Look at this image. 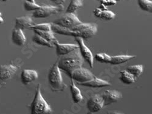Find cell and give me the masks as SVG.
Masks as SVG:
<instances>
[{"label":"cell","instance_id":"cell-1","mask_svg":"<svg viewBox=\"0 0 152 114\" xmlns=\"http://www.w3.org/2000/svg\"><path fill=\"white\" fill-rule=\"evenodd\" d=\"M57 62V66L60 70L64 72L69 77L75 69L82 67L83 59L77 48L69 54L61 56Z\"/></svg>","mask_w":152,"mask_h":114},{"label":"cell","instance_id":"cell-2","mask_svg":"<svg viewBox=\"0 0 152 114\" xmlns=\"http://www.w3.org/2000/svg\"><path fill=\"white\" fill-rule=\"evenodd\" d=\"M50 24H51V30L53 32L66 36H72L74 37L79 36L82 38L83 39H88L92 38L97 32V25L94 23H93L92 26L90 28L80 31L72 30L67 28L60 27L53 23H50Z\"/></svg>","mask_w":152,"mask_h":114},{"label":"cell","instance_id":"cell-3","mask_svg":"<svg viewBox=\"0 0 152 114\" xmlns=\"http://www.w3.org/2000/svg\"><path fill=\"white\" fill-rule=\"evenodd\" d=\"M48 80L50 89L54 92H61L66 89V85L63 81L61 70L57 66V62L50 69Z\"/></svg>","mask_w":152,"mask_h":114},{"label":"cell","instance_id":"cell-4","mask_svg":"<svg viewBox=\"0 0 152 114\" xmlns=\"http://www.w3.org/2000/svg\"><path fill=\"white\" fill-rule=\"evenodd\" d=\"M31 113H50L53 110L44 99L42 92L41 86L39 84L37 86L34 99L31 105Z\"/></svg>","mask_w":152,"mask_h":114},{"label":"cell","instance_id":"cell-5","mask_svg":"<svg viewBox=\"0 0 152 114\" xmlns=\"http://www.w3.org/2000/svg\"><path fill=\"white\" fill-rule=\"evenodd\" d=\"M82 23L74 13H66L60 18L54 20L52 23L58 25L60 27L71 29Z\"/></svg>","mask_w":152,"mask_h":114},{"label":"cell","instance_id":"cell-6","mask_svg":"<svg viewBox=\"0 0 152 114\" xmlns=\"http://www.w3.org/2000/svg\"><path fill=\"white\" fill-rule=\"evenodd\" d=\"M64 9V6L62 4L58 6H43L39 9L34 10L32 14V17L36 18H44L50 17L52 15L57 14Z\"/></svg>","mask_w":152,"mask_h":114},{"label":"cell","instance_id":"cell-7","mask_svg":"<svg viewBox=\"0 0 152 114\" xmlns=\"http://www.w3.org/2000/svg\"><path fill=\"white\" fill-rule=\"evenodd\" d=\"M70 77L78 83H82L92 80L95 77V75L90 70L81 67L74 70Z\"/></svg>","mask_w":152,"mask_h":114},{"label":"cell","instance_id":"cell-8","mask_svg":"<svg viewBox=\"0 0 152 114\" xmlns=\"http://www.w3.org/2000/svg\"><path fill=\"white\" fill-rule=\"evenodd\" d=\"M75 40L78 43L80 52L83 60H85L88 63V65H90V68H93L94 57L91 51L90 50V49L86 46L82 38L77 36L75 37Z\"/></svg>","mask_w":152,"mask_h":114},{"label":"cell","instance_id":"cell-9","mask_svg":"<svg viewBox=\"0 0 152 114\" xmlns=\"http://www.w3.org/2000/svg\"><path fill=\"white\" fill-rule=\"evenodd\" d=\"M104 106V99L101 95L96 94L92 96L86 103V107L90 112L96 113L100 111Z\"/></svg>","mask_w":152,"mask_h":114},{"label":"cell","instance_id":"cell-10","mask_svg":"<svg viewBox=\"0 0 152 114\" xmlns=\"http://www.w3.org/2000/svg\"><path fill=\"white\" fill-rule=\"evenodd\" d=\"M17 70V68L14 65H0V86L12 78Z\"/></svg>","mask_w":152,"mask_h":114},{"label":"cell","instance_id":"cell-11","mask_svg":"<svg viewBox=\"0 0 152 114\" xmlns=\"http://www.w3.org/2000/svg\"><path fill=\"white\" fill-rule=\"evenodd\" d=\"M102 97L105 106L117 102L122 98V94L117 90H107L102 95Z\"/></svg>","mask_w":152,"mask_h":114},{"label":"cell","instance_id":"cell-12","mask_svg":"<svg viewBox=\"0 0 152 114\" xmlns=\"http://www.w3.org/2000/svg\"><path fill=\"white\" fill-rule=\"evenodd\" d=\"M53 44L56 48V54L58 56L65 55L72 52L75 49L79 48V46L74 44H61L57 40Z\"/></svg>","mask_w":152,"mask_h":114},{"label":"cell","instance_id":"cell-13","mask_svg":"<svg viewBox=\"0 0 152 114\" xmlns=\"http://www.w3.org/2000/svg\"><path fill=\"white\" fill-rule=\"evenodd\" d=\"M35 24L32 17L29 16H24L16 18L15 28L20 29L22 30L31 29Z\"/></svg>","mask_w":152,"mask_h":114},{"label":"cell","instance_id":"cell-14","mask_svg":"<svg viewBox=\"0 0 152 114\" xmlns=\"http://www.w3.org/2000/svg\"><path fill=\"white\" fill-rule=\"evenodd\" d=\"M39 78V74L36 70L31 69H24L21 74V80L25 85L29 84L35 81Z\"/></svg>","mask_w":152,"mask_h":114},{"label":"cell","instance_id":"cell-15","mask_svg":"<svg viewBox=\"0 0 152 114\" xmlns=\"http://www.w3.org/2000/svg\"><path fill=\"white\" fill-rule=\"evenodd\" d=\"M12 40L15 45L21 46L26 43V39L21 29L14 28L12 33Z\"/></svg>","mask_w":152,"mask_h":114},{"label":"cell","instance_id":"cell-16","mask_svg":"<svg viewBox=\"0 0 152 114\" xmlns=\"http://www.w3.org/2000/svg\"><path fill=\"white\" fill-rule=\"evenodd\" d=\"M78 84L84 86H87V87H93V88H100V87H104L111 86V84L108 81L97 78L96 77H95L94 78H93L90 81H88L85 83H78Z\"/></svg>","mask_w":152,"mask_h":114},{"label":"cell","instance_id":"cell-17","mask_svg":"<svg viewBox=\"0 0 152 114\" xmlns=\"http://www.w3.org/2000/svg\"><path fill=\"white\" fill-rule=\"evenodd\" d=\"M94 14L96 17L106 21L111 20L116 17V14L112 11L108 10L107 9L102 10L99 7L96 8L94 10Z\"/></svg>","mask_w":152,"mask_h":114},{"label":"cell","instance_id":"cell-18","mask_svg":"<svg viewBox=\"0 0 152 114\" xmlns=\"http://www.w3.org/2000/svg\"><path fill=\"white\" fill-rule=\"evenodd\" d=\"M70 91L72 98L75 103H79L83 99V96L79 89L75 85L74 80L72 79L70 86Z\"/></svg>","mask_w":152,"mask_h":114},{"label":"cell","instance_id":"cell-19","mask_svg":"<svg viewBox=\"0 0 152 114\" xmlns=\"http://www.w3.org/2000/svg\"><path fill=\"white\" fill-rule=\"evenodd\" d=\"M135 55H117L111 57L110 63L112 65H119L135 58Z\"/></svg>","mask_w":152,"mask_h":114},{"label":"cell","instance_id":"cell-20","mask_svg":"<svg viewBox=\"0 0 152 114\" xmlns=\"http://www.w3.org/2000/svg\"><path fill=\"white\" fill-rule=\"evenodd\" d=\"M120 74L121 75L119 79L122 83H124L125 84L129 85L133 84L136 81V79L134 78L133 76L126 70L121 71Z\"/></svg>","mask_w":152,"mask_h":114},{"label":"cell","instance_id":"cell-21","mask_svg":"<svg viewBox=\"0 0 152 114\" xmlns=\"http://www.w3.org/2000/svg\"><path fill=\"white\" fill-rule=\"evenodd\" d=\"M143 69L144 67L142 65H133L126 68V70L131 73L136 80L142 73Z\"/></svg>","mask_w":152,"mask_h":114},{"label":"cell","instance_id":"cell-22","mask_svg":"<svg viewBox=\"0 0 152 114\" xmlns=\"http://www.w3.org/2000/svg\"><path fill=\"white\" fill-rule=\"evenodd\" d=\"M34 31L35 33H37L38 35H39L42 37H43V38L48 41L49 42L54 43L57 40L56 38V37L54 36L53 34V32L52 30L50 31H42V30H33Z\"/></svg>","mask_w":152,"mask_h":114},{"label":"cell","instance_id":"cell-23","mask_svg":"<svg viewBox=\"0 0 152 114\" xmlns=\"http://www.w3.org/2000/svg\"><path fill=\"white\" fill-rule=\"evenodd\" d=\"M83 5V0H71L69 4L66 13H74V12L82 7Z\"/></svg>","mask_w":152,"mask_h":114},{"label":"cell","instance_id":"cell-24","mask_svg":"<svg viewBox=\"0 0 152 114\" xmlns=\"http://www.w3.org/2000/svg\"><path fill=\"white\" fill-rule=\"evenodd\" d=\"M32 41L38 44L43 46H46L48 47H53L54 46V45L53 43L49 42L48 41L43 38V37L37 33H35V35L32 37Z\"/></svg>","mask_w":152,"mask_h":114},{"label":"cell","instance_id":"cell-25","mask_svg":"<svg viewBox=\"0 0 152 114\" xmlns=\"http://www.w3.org/2000/svg\"><path fill=\"white\" fill-rule=\"evenodd\" d=\"M137 3L142 10L151 13L152 3L150 0H137Z\"/></svg>","mask_w":152,"mask_h":114},{"label":"cell","instance_id":"cell-26","mask_svg":"<svg viewBox=\"0 0 152 114\" xmlns=\"http://www.w3.org/2000/svg\"><path fill=\"white\" fill-rule=\"evenodd\" d=\"M94 58L100 62L110 63L111 57L105 53H99L95 55Z\"/></svg>","mask_w":152,"mask_h":114},{"label":"cell","instance_id":"cell-27","mask_svg":"<svg viewBox=\"0 0 152 114\" xmlns=\"http://www.w3.org/2000/svg\"><path fill=\"white\" fill-rule=\"evenodd\" d=\"M31 29L38 30L42 31H50L51 30V24L50 23H44L39 24H34L31 27Z\"/></svg>","mask_w":152,"mask_h":114},{"label":"cell","instance_id":"cell-28","mask_svg":"<svg viewBox=\"0 0 152 114\" xmlns=\"http://www.w3.org/2000/svg\"><path fill=\"white\" fill-rule=\"evenodd\" d=\"M41 6L36 4L35 3L29 2L27 1H25L24 3V8L27 11H34L39 9Z\"/></svg>","mask_w":152,"mask_h":114},{"label":"cell","instance_id":"cell-29","mask_svg":"<svg viewBox=\"0 0 152 114\" xmlns=\"http://www.w3.org/2000/svg\"><path fill=\"white\" fill-rule=\"evenodd\" d=\"M101 4H104L105 6H114L116 4L117 1H114V0H100Z\"/></svg>","mask_w":152,"mask_h":114},{"label":"cell","instance_id":"cell-30","mask_svg":"<svg viewBox=\"0 0 152 114\" xmlns=\"http://www.w3.org/2000/svg\"><path fill=\"white\" fill-rule=\"evenodd\" d=\"M57 5H61L65 3V0H50Z\"/></svg>","mask_w":152,"mask_h":114},{"label":"cell","instance_id":"cell-31","mask_svg":"<svg viewBox=\"0 0 152 114\" xmlns=\"http://www.w3.org/2000/svg\"><path fill=\"white\" fill-rule=\"evenodd\" d=\"M99 8H100L101 10H107V7H106V6H104V4H101V5H100V6Z\"/></svg>","mask_w":152,"mask_h":114},{"label":"cell","instance_id":"cell-32","mask_svg":"<svg viewBox=\"0 0 152 114\" xmlns=\"http://www.w3.org/2000/svg\"><path fill=\"white\" fill-rule=\"evenodd\" d=\"M4 22V19L2 17V15H0V24H1Z\"/></svg>","mask_w":152,"mask_h":114},{"label":"cell","instance_id":"cell-33","mask_svg":"<svg viewBox=\"0 0 152 114\" xmlns=\"http://www.w3.org/2000/svg\"><path fill=\"white\" fill-rule=\"evenodd\" d=\"M26 1H29V2H32V3H35V0H26Z\"/></svg>","mask_w":152,"mask_h":114},{"label":"cell","instance_id":"cell-34","mask_svg":"<svg viewBox=\"0 0 152 114\" xmlns=\"http://www.w3.org/2000/svg\"><path fill=\"white\" fill-rule=\"evenodd\" d=\"M1 1H4V2H6V1H7L8 0H1Z\"/></svg>","mask_w":152,"mask_h":114},{"label":"cell","instance_id":"cell-35","mask_svg":"<svg viewBox=\"0 0 152 114\" xmlns=\"http://www.w3.org/2000/svg\"><path fill=\"white\" fill-rule=\"evenodd\" d=\"M97 1H100V0H97ZM114 1H120V0H114Z\"/></svg>","mask_w":152,"mask_h":114},{"label":"cell","instance_id":"cell-36","mask_svg":"<svg viewBox=\"0 0 152 114\" xmlns=\"http://www.w3.org/2000/svg\"><path fill=\"white\" fill-rule=\"evenodd\" d=\"M0 15H1V13H0Z\"/></svg>","mask_w":152,"mask_h":114}]
</instances>
